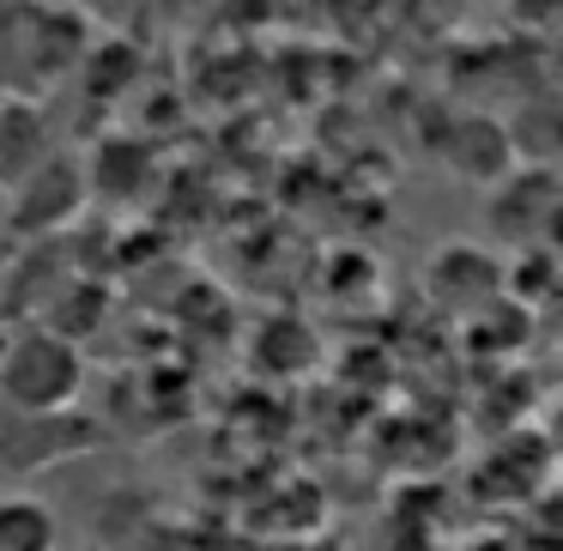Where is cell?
Returning a JSON list of instances; mask_svg holds the SVG:
<instances>
[{"mask_svg":"<svg viewBox=\"0 0 563 551\" xmlns=\"http://www.w3.org/2000/svg\"><path fill=\"white\" fill-rule=\"evenodd\" d=\"M79 388H86L79 345L55 340L37 321L0 333V406L7 412H62V406H79Z\"/></svg>","mask_w":563,"mask_h":551,"instance_id":"1","label":"cell"},{"mask_svg":"<svg viewBox=\"0 0 563 551\" xmlns=\"http://www.w3.org/2000/svg\"><path fill=\"white\" fill-rule=\"evenodd\" d=\"M558 224H563V183L551 170V158H527L497 188H485V231L509 255L551 249L558 243Z\"/></svg>","mask_w":563,"mask_h":551,"instance_id":"2","label":"cell"},{"mask_svg":"<svg viewBox=\"0 0 563 551\" xmlns=\"http://www.w3.org/2000/svg\"><path fill=\"white\" fill-rule=\"evenodd\" d=\"M110 449V425L79 406H62V412H7L0 406V466L13 478L25 473H49V466H67L79 454H103Z\"/></svg>","mask_w":563,"mask_h":551,"instance_id":"3","label":"cell"},{"mask_svg":"<svg viewBox=\"0 0 563 551\" xmlns=\"http://www.w3.org/2000/svg\"><path fill=\"white\" fill-rule=\"evenodd\" d=\"M86 170H79V158H67V152H49V158L37 164V170L25 176V183L7 188V243H55V236H67L79 219H86Z\"/></svg>","mask_w":563,"mask_h":551,"instance_id":"4","label":"cell"},{"mask_svg":"<svg viewBox=\"0 0 563 551\" xmlns=\"http://www.w3.org/2000/svg\"><path fill=\"white\" fill-rule=\"evenodd\" d=\"M424 291L437 297L442 309L478 316L485 304H497V297H503V255L490 243L449 236V243H437V249H430V261H424Z\"/></svg>","mask_w":563,"mask_h":551,"instance_id":"5","label":"cell"},{"mask_svg":"<svg viewBox=\"0 0 563 551\" xmlns=\"http://www.w3.org/2000/svg\"><path fill=\"white\" fill-rule=\"evenodd\" d=\"M437 158L449 164L454 183H466V188H497L503 176L521 164V152H515V134L497 122V115L466 110V115H454V122H449Z\"/></svg>","mask_w":563,"mask_h":551,"instance_id":"6","label":"cell"},{"mask_svg":"<svg viewBox=\"0 0 563 551\" xmlns=\"http://www.w3.org/2000/svg\"><path fill=\"white\" fill-rule=\"evenodd\" d=\"M67 279H74L67 236H55V243H25L13 261H7V279H0V321H7V328L37 321Z\"/></svg>","mask_w":563,"mask_h":551,"instance_id":"7","label":"cell"},{"mask_svg":"<svg viewBox=\"0 0 563 551\" xmlns=\"http://www.w3.org/2000/svg\"><path fill=\"white\" fill-rule=\"evenodd\" d=\"M79 170H86V200H98V207H128L152 176V152L128 134H103L98 152H91Z\"/></svg>","mask_w":563,"mask_h":551,"instance_id":"8","label":"cell"},{"mask_svg":"<svg viewBox=\"0 0 563 551\" xmlns=\"http://www.w3.org/2000/svg\"><path fill=\"white\" fill-rule=\"evenodd\" d=\"M110 309H115L110 279H86V273H74V279L55 291V304L37 316V328H49L55 340H67V345H79V352H86V345L98 340V328L110 321Z\"/></svg>","mask_w":563,"mask_h":551,"instance_id":"9","label":"cell"},{"mask_svg":"<svg viewBox=\"0 0 563 551\" xmlns=\"http://www.w3.org/2000/svg\"><path fill=\"white\" fill-rule=\"evenodd\" d=\"M49 152H55V134H49L43 103L0 98V188L25 183V176L49 158Z\"/></svg>","mask_w":563,"mask_h":551,"instance_id":"10","label":"cell"},{"mask_svg":"<svg viewBox=\"0 0 563 551\" xmlns=\"http://www.w3.org/2000/svg\"><path fill=\"white\" fill-rule=\"evenodd\" d=\"M31 37H37V7H13V0H0V98L37 103V62H31Z\"/></svg>","mask_w":563,"mask_h":551,"instance_id":"11","label":"cell"},{"mask_svg":"<svg viewBox=\"0 0 563 551\" xmlns=\"http://www.w3.org/2000/svg\"><path fill=\"white\" fill-rule=\"evenodd\" d=\"M0 551H62V515L37 491H0Z\"/></svg>","mask_w":563,"mask_h":551,"instance_id":"12","label":"cell"},{"mask_svg":"<svg viewBox=\"0 0 563 551\" xmlns=\"http://www.w3.org/2000/svg\"><path fill=\"white\" fill-rule=\"evenodd\" d=\"M249 352H255V370H267V376H303L316 364V333L297 316H267L249 340Z\"/></svg>","mask_w":563,"mask_h":551,"instance_id":"13","label":"cell"},{"mask_svg":"<svg viewBox=\"0 0 563 551\" xmlns=\"http://www.w3.org/2000/svg\"><path fill=\"white\" fill-rule=\"evenodd\" d=\"M140 55L134 49H128V43H98V49H86V62H79L74 67V74H79V86H86L91 91V98H103V103H110V98H122V91L128 86H134V74H140Z\"/></svg>","mask_w":563,"mask_h":551,"instance_id":"14","label":"cell"}]
</instances>
